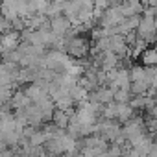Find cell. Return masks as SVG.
Returning a JSON list of instances; mask_svg holds the SVG:
<instances>
[{
    "mask_svg": "<svg viewBox=\"0 0 157 157\" xmlns=\"http://www.w3.org/2000/svg\"><path fill=\"white\" fill-rule=\"evenodd\" d=\"M2 44H4V46H15V44H17V33L6 35V37L2 39Z\"/></svg>",
    "mask_w": 157,
    "mask_h": 157,
    "instance_id": "cell-1",
    "label": "cell"
}]
</instances>
